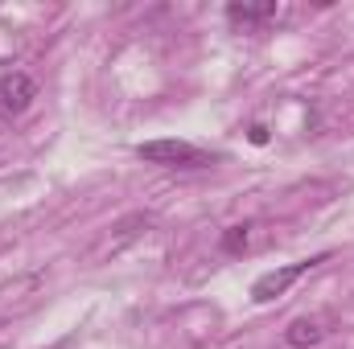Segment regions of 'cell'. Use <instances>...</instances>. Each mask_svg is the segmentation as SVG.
<instances>
[{
  "label": "cell",
  "instance_id": "cell-1",
  "mask_svg": "<svg viewBox=\"0 0 354 349\" xmlns=\"http://www.w3.org/2000/svg\"><path fill=\"white\" fill-rule=\"evenodd\" d=\"M136 157L145 165H161V169H206V165H214V157L189 140H145V144H136Z\"/></svg>",
  "mask_w": 354,
  "mask_h": 349
},
{
  "label": "cell",
  "instance_id": "cell-2",
  "mask_svg": "<svg viewBox=\"0 0 354 349\" xmlns=\"http://www.w3.org/2000/svg\"><path fill=\"white\" fill-rule=\"evenodd\" d=\"M326 259H330V251H322V255H313V259H297V263H288V267H276V271H264V275L252 283V300H256V304H268V300L284 296L305 271H313L317 263H326Z\"/></svg>",
  "mask_w": 354,
  "mask_h": 349
},
{
  "label": "cell",
  "instance_id": "cell-3",
  "mask_svg": "<svg viewBox=\"0 0 354 349\" xmlns=\"http://www.w3.org/2000/svg\"><path fill=\"white\" fill-rule=\"evenodd\" d=\"M37 99V83L25 74V70H4L0 74V123H12L21 119Z\"/></svg>",
  "mask_w": 354,
  "mask_h": 349
},
{
  "label": "cell",
  "instance_id": "cell-4",
  "mask_svg": "<svg viewBox=\"0 0 354 349\" xmlns=\"http://www.w3.org/2000/svg\"><path fill=\"white\" fill-rule=\"evenodd\" d=\"M330 321L326 317H297V321H288V329H284V341L292 349H309V346H317V341H326V329Z\"/></svg>",
  "mask_w": 354,
  "mask_h": 349
},
{
  "label": "cell",
  "instance_id": "cell-5",
  "mask_svg": "<svg viewBox=\"0 0 354 349\" xmlns=\"http://www.w3.org/2000/svg\"><path fill=\"white\" fill-rule=\"evenodd\" d=\"M276 12H280L276 0H252V4H248V0H243V4L231 0V4H227V21H231V25H264Z\"/></svg>",
  "mask_w": 354,
  "mask_h": 349
},
{
  "label": "cell",
  "instance_id": "cell-6",
  "mask_svg": "<svg viewBox=\"0 0 354 349\" xmlns=\"http://www.w3.org/2000/svg\"><path fill=\"white\" fill-rule=\"evenodd\" d=\"M218 247H223V255H243V251L252 247V222H235V226H227L223 239H218Z\"/></svg>",
  "mask_w": 354,
  "mask_h": 349
},
{
  "label": "cell",
  "instance_id": "cell-7",
  "mask_svg": "<svg viewBox=\"0 0 354 349\" xmlns=\"http://www.w3.org/2000/svg\"><path fill=\"white\" fill-rule=\"evenodd\" d=\"M264 140H268V132L256 123V128H252V144H264Z\"/></svg>",
  "mask_w": 354,
  "mask_h": 349
}]
</instances>
